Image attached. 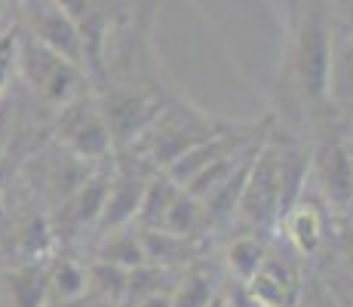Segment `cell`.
<instances>
[{
	"instance_id": "7402d4cb",
	"label": "cell",
	"mask_w": 353,
	"mask_h": 307,
	"mask_svg": "<svg viewBox=\"0 0 353 307\" xmlns=\"http://www.w3.org/2000/svg\"><path fill=\"white\" fill-rule=\"evenodd\" d=\"M212 295H215L212 279L200 274V270H194V274L181 279V286L169 295V301H172V307H206L212 301Z\"/></svg>"
},
{
	"instance_id": "4dcf8cb0",
	"label": "cell",
	"mask_w": 353,
	"mask_h": 307,
	"mask_svg": "<svg viewBox=\"0 0 353 307\" xmlns=\"http://www.w3.org/2000/svg\"><path fill=\"white\" fill-rule=\"evenodd\" d=\"M0 6H3V0H0Z\"/></svg>"
},
{
	"instance_id": "8992f818",
	"label": "cell",
	"mask_w": 353,
	"mask_h": 307,
	"mask_svg": "<svg viewBox=\"0 0 353 307\" xmlns=\"http://www.w3.org/2000/svg\"><path fill=\"white\" fill-rule=\"evenodd\" d=\"M28 34L46 50L59 52L62 59L74 61L80 68L83 61V34L77 22L68 16V10L59 0H31L28 6Z\"/></svg>"
},
{
	"instance_id": "f546056e",
	"label": "cell",
	"mask_w": 353,
	"mask_h": 307,
	"mask_svg": "<svg viewBox=\"0 0 353 307\" xmlns=\"http://www.w3.org/2000/svg\"><path fill=\"white\" fill-rule=\"evenodd\" d=\"M350 157H353V148H350Z\"/></svg>"
},
{
	"instance_id": "ac0fdd59",
	"label": "cell",
	"mask_w": 353,
	"mask_h": 307,
	"mask_svg": "<svg viewBox=\"0 0 353 307\" xmlns=\"http://www.w3.org/2000/svg\"><path fill=\"white\" fill-rule=\"evenodd\" d=\"M329 95H335L338 101H353V34L338 46H332Z\"/></svg>"
},
{
	"instance_id": "9c48e42d",
	"label": "cell",
	"mask_w": 353,
	"mask_h": 307,
	"mask_svg": "<svg viewBox=\"0 0 353 307\" xmlns=\"http://www.w3.org/2000/svg\"><path fill=\"white\" fill-rule=\"evenodd\" d=\"M249 145H252V135H240L236 129H225V132L212 135L209 141L196 145L194 151L181 154L179 160L169 163V166H166V179H172L179 188H185V184L191 181L196 172H203L206 166H212L215 160H221V157H228V154L243 151V148H249Z\"/></svg>"
},
{
	"instance_id": "ba28073f",
	"label": "cell",
	"mask_w": 353,
	"mask_h": 307,
	"mask_svg": "<svg viewBox=\"0 0 353 307\" xmlns=\"http://www.w3.org/2000/svg\"><path fill=\"white\" fill-rule=\"evenodd\" d=\"M314 175L329 203L353 206V157L344 141H323L314 157Z\"/></svg>"
},
{
	"instance_id": "6da1fadb",
	"label": "cell",
	"mask_w": 353,
	"mask_h": 307,
	"mask_svg": "<svg viewBox=\"0 0 353 307\" xmlns=\"http://www.w3.org/2000/svg\"><path fill=\"white\" fill-rule=\"evenodd\" d=\"M219 132H225V126L203 117L200 111L185 108V105H169V108H163L160 117L141 135V148H145L148 157H151L157 166L166 169L172 160L194 151L196 145L209 141Z\"/></svg>"
},
{
	"instance_id": "5bb4252c",
	"label": "cell",
	"mask_w": 353,
	"mask_h": 307,
	"mask_svg": "<svg viewBox=\"0 0 353 307\" xmlns=\"http://www.w3.org/2000/svg\"><path fill=\"white\" fill-rule=\"evenodd\" d=\"M141 249H145L148 264H172V261H185L196 252V243L191 237H179V234H166V230H141L139 234Z\"/></svg>"
},
{
	"instance_id": "83f0119b",
	"label": "cell",
	"mask_w": 353,
	"mask_h": 307,
	"mask_svg": "<svg viewBox=\"0 0 353 307\" xmlns=\"http://www.w3.org/2000/svg\"><path fill=\"white\" fill-rule=\"evenodd\" d=\"M335 6H338V12L353 25V0H335Z\"/></svg>"
},
{
	"instance_id": "3957f363",
	"label": "cell",
	"mask_w": 353,
	"mask_h": 307,
	"mask_svg": "<svg viewBox=\"0 0 353 307\" xmlns=\"http://www.w3.org/2000/svg\"><path fill=\"white\" fill-rule=\"evenodd\" d=\"M280 160L283 148L268 141L258 145L252 169H249L246 188H243L236 215L249 224H268L270 218L280 215Z\"/></svg>"
},
{
	"instance_id": "4316f807",
	"label": "cell",
	"mask_w": 353,
	"mask_h": 307,
	"mask_svg": "<svg viewBox=\"0 0 353 307\" xmlns=\"http://www.w3.org/2000/svg\"><path fill=\"white\" fill-rule=\"evenodd\" d=\"M132 307H172V301H169V295H163V292H154V295L141 298V301Z\"/></svg>"
},
{
	"instance_id": "7c38bea8",
	"label": "cell",
	"mask_w": 353,
	"mask_h": 307,
	"mask_svg": "<svg viewBox=\"0 0 353 307\" xmlns=\"http://www.w3.org/2000/svg\"><path fill=\"white\" fill-rule=\"evenodd\" d=\"M12 307H46L50 298V274L40 264H25L6 277Z\"/></svg>"
},
{
	"instance_id": "8fae6325",
	"label": "cell",
	"mask_w": 353,
	"mask_h": 307,
	"mask_svg": "<svg viewBox=\"0 0 353 307\" xmlns=\"http://www.w3.org/2000/svg\"><path fill=\"white\" fill-rule=\"evenodd\" d=\"M246 289L261 307H289L295 301V274L274 258H264L261 268L246 279Z\"/></svg>"
},
{
	"instance_id": "52a82bcc",
	"label": "cell",
	"mask_w": 353,
	"mask_h": 307,
	"mask_svg": "<svg viewBox=\"0 0 353 307\" xmlns=\"http://www.w3.org/2000/svg\"><path fill=\"white\" fill-rule=\"evenodd\" d=\"M163 108H166V101L157 92H123L108 99L101 114L108 120L111 139H139L160 117Z\"/></svg>"
},
{
	"instance_id": "30bf717a",
	"label": "cell",
	"mask_w": 353,
	"mask_h": 307,
	"mask_svg": "<svg viewBox=\"0 0 353 307\" xmlns=\"http://www.w3.org/2000/svg\"><path fill=\"white\" fill-rule=\"evenodd\" d=\"M145 188L148 184L132 172H123V175H117V179H111L108 194H105V206H101V215H99L101 228L117 230V228H123V224L132 221V218L139 215Z\"/></svg>"
},
{
	"instance_id": "f1b7e54d",
	"label": "cell",
	"mask_w": 353,
	"mask_h": 307,
	"mask_svg": "<svg viewBox=\"0 0 353 307\" xmlns=\"http://www.w3.org/2000/svg\"><path fill=\"white\" fill-rule=\"evenodd\" d=\"M206 307H228V301H225V295H221V292H215L212 301H209Z\"/></svg>"
},
{
	"instance_id": "2e32d148",
	"label": "cell",
	"mask_w": 353,
	"mask_h": 307,
	"mask_svg": "<svg viewBox=\"0 0 353 307\" xmlns=\"http://www.w3.org/2000/svg\"><path fill=\"white\" fill-rule=\"evenodd\" d=\"M108 184L111 179L108 175H99V179H90L83 181V188L71 197V203L65 206V218L71 224H90V221H99L101 215V206H105V194H108Z\"/></svg>"
},
{
	"instance_id": "277c9868",
	"label": "cell",
	"mask_w": 353,
	"mask_h": 307,
	"mask_svg": "<svg viewBox=\"0 0 353 307\" xmlns=\"http://www.w3.org/2000/svg\"><path fill=\"white\" fill-rule=\"evenodd\" d=\"M332 31L325 25L320 12L307 16V22L301 25L295 43V74L301 92L307 99H323L329 95V74H332Z\"/></svg>"
},
{
	"instance_id": "d4e9b609",
	"label": "cell",
	"mask_w": 353,
	"mask_h": 307,
	"mask_svg": "<svg viewBox=\"0 0 353 307\" xmlns=\"http://www.w3.org/2000/svg\"><path fill=\"white\" fill-rule=\"evenodd\" d=\"M225 301H228V307H261L252 298V292L246 289V283H240V286H234V289L225 295Z\"/></svg>"
},
{
	"instance_id": "9a60e30c",
	"label": "cell",
	"mask_w": 353,
	"mask_h": 307,
	"mask_svg": "<svg viewBox=\"0 0 353 307\" xmlns=\"http://www.w3.org/2000/svg\"><path fill=\"white\" fill-rule=\"evenodd\" d=\"M206 221V209H203L200 200H194L185 188H179V194L172 197L166 215H163L160 230L166 234H179V237H194V230Z\"/></svg>"
},
{
	"instance_id": "7a4b0ae2",
	"label": "cell",
	"mask_w": 353,
	"mask_h": 307,
	"mask_svg": "<svg viewBox=\"0 0 353 307\" xmlns=\"http://www.w3.org/2000/svg\"><path fill=\"white\" fill-rule=\"evenodd\" d=\"M16 65L22 68L25 80L43 95L46 101L56 105H68L77 99V86H80V68L74 61L62 59L59 52L46 50L43 43L31 37H19L16 46Z\"/></svg>"
},
{
	"instance_id": "44dd1931",
	"label": "cell",
	"mask_w": 353,
	"mask_h": 307,
	"mask_svg": "<svg viewBox=\"0 0 353 307\" xmlns=\"http://www.w3.org/2000/svg\"><path fill=\"white\" fill-rule=\"evenodd\" d=\"M86 286H90V274H83L74 261L56 264L50 274V292H56V298H62V301H77V298H83Z\"/></svg>"
},
{
	"instance_id": "603a6c76",
	"label": "cell",
	"mask_w": 353,
	"mask_h": 307,
	"mask_svg": "<svg viewBox=\"0 0 353 307\" xmlns=\"http://www.w3.org/2000/svg\"><path fill=\"white\" fill-rule=\"evenodd\" d=\"M126 279H129V270L126 268H117V264H108V261H99L92 268V283L99 286L105 295L111 298H123L126 295Z\"/></svg>"
},
{
	"instance_id": "ffe728a7",
	"label": "cell",
	"mask_w": 353,
	"mask_h": 307,
	"mask_svg": "<svg viewBox=\"0 0 353 307\" xmlns=\"http://www.w3.org/2000/svg\"><path fill=\"white\" fill-rule=\"evenodd\" d=\"M264 258H268V249L258 243V237H240V240H234V246L228 249L230 270H234L243 283H246V279L252 277L258 268H261Z\"/></svg>"
},
{
	"instance_id": "5b68a950",
	"label": "cell",
	"mask_w": 353,
	"mask_h": 307,
	"mask_svg": "<svg viewBox=\"0 0 353 307\" xmlns=\"http://www.w3.org/2000/svg\"><path fill=\"white\" fill-rule=\"evenodd\" d=\"M59 139L83 160H101L111 151V129L92 99H74L59 117Z\"/></svg>"
},
{
	"instance_id": "cb8c5ba5",
	"label": "cell",
	"mask_w": 353,
	"mask_h": 307,
	"mask_svg": "<svg viewBox=\"0 0 353 307\" xmlns=\"http://www.w3.org/2000/svg\"><path fill=\"white\" fill-rule=\"evenodd\" d=\"M16 46H19L16 31L0 34V95H3L6 80H10V71L16 68Z\"/></svg>"
},
{
	"instance_id": "4fadbf2b",
	"label": "cell",
	"mask_w": 353,
	"mask_h": 307,
	"mask_svg": "<svg viewBox=\"0 0 353 307\" xmlns=\"http://www.w3.org/2000/svg\"><path fill=\"white\" fill-rule=\"evenodd\" d=\"M286 230H289V240L295 243L298 252L310 255V252L320 249L323 240V215L314 203H301L298 200L295 206L286 212Z\"/></svg>"
},
{
	"instance_id": "484cf974",
	"label": "cell",
	"mask_w": 353,
	"mask_h": 307,
	"mask_svg": "<svg viewBox=\"0 0 353 307\" xmlns=\"http://www.w3.org/2000/svg\"><path fill=\"white\" fill-rule=\"evenodd\" d=\"M10 105L6 101H0V154H3L6 148V135H10Z\"/></svg>"
},
{
	"instance_id": "e0dca14e",
	"label": "cell",
	"mask_w": 353,
	"mask_h": 307,
	"mask_svg": "<svg viewBox=\"0 0 353 307\" xmlns=\"http://www.w3.org/2000/svg\"><path fill=\"white\" fill-rule=\"evenodd\" d=\"M179 194V184H175L172 179H157V181H151L145 188V197H141V206H139V224H141V230H160V224H163V215H166V209H169V203H172V197Z\"/></svg>"
},
{
	"instance_id": "d6986e66",
	"label": "cell",
	"mask_w": 353,
	"mask_h": 307,
	"mask_svg": "<svg viewBox=\"0 0 353 307\" xmlns=\"http://www.w3.org/2000/svg\"><path fill=\"white\" fill-rule=\"evenodd\" d=\"M99 261H108V264H117V268L132 270V268L148 264V258H145V249H141L139 234H120V237L108 240L99 249Z\"/></svg>"
}]
</instances>
